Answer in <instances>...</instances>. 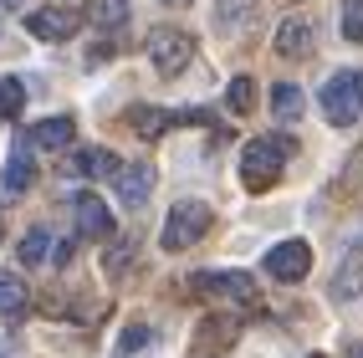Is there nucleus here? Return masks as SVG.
<instances>
[{
  "mask_svg": "<svg viewBox=\"0 0 363 358\" xmlns=\"http://www.w3.org/2000/svg\"><path fill=\"white\" fill-rule=\"evenodd\" d=\"M297 143L292 138H251L246 149H240V184L261 195V189H272L286 169V159H292Z\"/></svg>",
  "mask_w": 363,
  "mask_h": 358,
  "instance_id": "obj_1",
  "label": "nucleus"
},
{
  "mask_svg": "<svg viewBox=\"0 0 363 358\" xmlns=\"http://www.w3.org/2000/svg\"><path fill=\"white\" fill-rule=\"evenodd\" d=\"M215 225V215L205 200H179L174 210H169V220H164V235H159V246L164 251H189V246H200L205 235Z\"/></svg>",
  "mask_w": 363,
  "mask_h": 358,
  "instance_id": "obj_2",
  "label": "nucleus"
},
{
  "mask_svg": "<svg viewBox=\"0 0 363 358\" xmlns=\"http://www.w3.org/2000/svg\"><path fill=\"white\" fill-rule=\"evenodd\" d=\"M323 113L333 128H353V118H363V72H333L323 87Z\"/></svg>",
  "mask_w": 363,
  "mask_h": 358,
  "instance_id": "obj_3",
  "label": "nucleus"
},
{
  "mask_svg": "<svg viewBox=\"0 0 363 358\" xmlns=\"http://www.w3.org/2000/svg\"><path fill=\"white\" fill-rule=\"evenodd\" d=\"M189 292L205 297V302H240V307H251L256 302V281L246 272H195L189 276Z\"/></svg>",
  "mask_w": 363,
  "mask_h": 358,
  "instance_id": "obj_4",
  "label": "nucleus"
},
{
  "mask_svg": "<svg viewBox=\"0 0 363 358\" xmlns=\"http://www.w3.org/2000/svg\"><path fill=\"white\" fill-rule=\"evenodd\" d=\"M189 57H195L189 31H179V26H154L149 31V62L159 67V77H179L189 67Z\"/></svg>",
  "mask_w": 363,
  "mask_h": 358,
  "instance_id": "obj_5",
  "label": "nucleus"
},
{
  "mask_svg": "<svg viewBox=\"0 0 363 358\" xmlns=\"http://www.w3.org/2000/svg\"><path fill=\"white\" fill-rule=\"evenodd\" d=\"M72 210H77V230L92 235V241H113V235H118L108 200H98L92 189H77V195H72Z\"/></svg>",
  "mask_w": 363,
  "mask_h": 358,
  "instance_id": "obj_6",
  "label": "nucleus"
},
{
  "mask_svg": "<svg viewBox=\"0 0 363 358\" xmlns=\"http://www.w3.org/2000/svg\"><path fill=\"white\" fill-rule=\"evenodd\" d=\"M266 272H272L277 281H302L312 272V246L307 241H281L266 251Z\"/></svg>",
  "mask_w": 363,
  "mask_h": 358,
  "instance_id": "obj_7",
  "label": "nucleus"
},
{
  "mask_svg": "<svg viewBox=\"0 0 363 358\" xmlns=\"http://www.w3.org/2000/svg\"><path fill=\"white\" fill-rule=\"evenodd\" d=\"M113 189H118V200H123L128 210L149 205V195H154V169H149V164H118Z\"/></svg>",
  "mask_w": 363,
  "mask_h": 358,
  "instance_id": "obj_8",
  "label": "nucleus"
},
{
  "mask_svg": "<svg viewBox=\"0 0 363 358\" xmlns=\"http://www.w3.org/2000/svg\"><path fill=\"white\" fill-rule=\"evenodd\" d=\"M26 31L41 36V41H67L72 31H77V11H67V6H41L26 16Z\"/></svg>",
  "mask_w": 363,
  "mask_h": 358,
  "instance_id": "obj_9",
  "label": "nucleus"
},
{
  "mask_svg": "<svg viewBox=\"0 0 363 358\" xmlns=\"http://www.w3.org/2000/svg\"><path fill=\"white\" fill-rule=\"evenodd\" d=\"M363 292V241L337 261V272H333V286H328V297L333 302H353Z\"/></svg>",
  "mask_w": 363,
  "mask_h": 358,
  "instance_id": "obj_10",
  "label": "nucleus"
},
{
  "mask_svg": "<svg viewBox=\"0 0 363 358\" xmlns=\"http://www.w3.org/2000/svg\"><path fill=\"white\" fill-rule=\"evenodd\" d=\"M72 138H77V123L72 118H41V123L26 128V149H72Z\"/></svg>",
  "mask_w": 363,
  "mask_h": 358,
  "instance_id": "obj_11",
  "label": "nucleus"
},
{
  "mask_svg": "<svg viewBox=\"0 0 363 358\" xmlns=\"http://www.w3.org/2000/svg\"><path fill=\"white\" fill-rule=\"evenodd\" d=\"M312 41H318V36H312V21H302V16H286L281 21V26H277V52L281 57H312Z\"/></svg>",
  "mask_w": 363,
  "mask_h": 358,
  "instance_id": "obj_12",
  "label": "nucleus"
},
{
  "mask_svg": "<svg viewBox=\"0 0 363 358\" xmlns=\"http://www.w3.org/2000/svg\"><path fill=\"white\" fill-rule=\"evenodd\" d=\"M67 174H87V179H108V174H118V159L108 154V149H77L67 159Z\"/></svg>",
  "mask_w": 363,
  "mask_h": 358,
  "instance_id": "obj_13",
  "label": "nucleus"
},
{
  "mask_svg": "<svg viewBox=\"0 0 363 358\" xmlns=\"http://www.w3.org/2000/svg\"><path fill=\"white\" fill-rule=\"evenodd\" d=\"M31 179H36L31 149H26V143H16V149H11V159H6V189H11V195H26V189H31Z\"/></svg>",
  "mask_w": 363,
  "mask_h": 358,
  "instance_id": "obj_14",
  "label": "nucleus"
},
{
  "mask_svg": "<svg viewBox=\"0 0 363 358\" xmlns=\"http://www.w3.org/2000/svg\"><path fill=\"white\" fill-rule=\"evenodd\" d=\"M302 108H307L302 87H292V82H277V87H272V113L281 118V123H292V118H302Z\"/></svg>",
  "mask_w": 363,
  "mask_h": 358,
  "instance_id": "obj_15",
  "label": "nucleus"
},
{
  "mask_svg": "<svg viewBox=\"0 0 363 358\" xmlns=\"http://www.w3.org/2000/svg\"><path fill=\"white\" fill-rule=\"evenodd\" d=\"M128 128H133L138 138H159V133L169 128V113H164V108H133V113H128Z\"/></svg>",
  "mask_w": 363,
  "mask_h": 358,
  "instance_id": "obj_16",
  "label": "nucleus"
},
{
  "mask_svg": "<svg viewBox=\"0 0 363 358\" xmlns=\"http://www.w3.org/2000/svg\"><path fill=\"white\" fill-rule=\"evenodd\" d=\"M128 0H87V21L92 26H123Z\"/></svg>",
  "mask_w": 363,
  "mask_h": 358,
  "instance_id": "obj_17",
  "label": "nucleus"
},
{
  "mask_svg": "<svg viewBox=\"0 0 363 358\" xmlns=\"http://www.w3.org/2000/svg\"><path fill=\"white\" fill-rule=\"evenodd\" d=\"M26 307V281L16 272H0V313H21Z\"/></svg>",
  "mask_w": 363,
  "mask_h": 358,
  "instance_id": "obj_18",
  "label": "nucleus"
},
{
  "mask_svg": "<svg viewBox=\"0 0 363 358\" xmlns=\"http://www.w3.org/2000/svg\"><path fill=\"white\" fill-rule=\"evenodd\" d=\"M225 108H230L235 118L251 113V108H256V82H251V77H235V82L225 87Z\"/></svg>",
  "mask_w": 363,
  "mask_h": 358,
  "instance_id": "obj_19",
  "label": "nucleus"
},
{
  "mask_svg": "<svg viewBox=\"0 0 363 358\" xmlns=\"http://www.w3.org/2000/svg\"><path fill=\"white\" fill-rule=\"evenodd\" d=\"M256 6V0H215V26H240V21H246V11Z\"/></svg>",
  "mask_w": 363,
  "mask_h": 358,
  "instance_id": "obj_20",
  "label": "nucleus"
},
{
  "mask_svg": "<svg viewBox=\"0 0 363 358\" xmlns=\"http://www.w3.org/2000/svg\"><path fill=\"white\" fill-rule=\"evenodd\" d=\"M21 103H26V87H21L16 77H0V118H16Z\"/></svg>",
  "mask_w": 363,
  "mask_h": 358,
  "instance_id": "obj_21",
  "label": "nucleus"
},
{
  "mask_svg": "<svg viewBox=\"0 0 363 358\" xmlns=\"http://www.w3.org/2000/svg\"><path fill=\"white\" fill-rule=\"evenodd\" d=\"M46 256V230H26V241H21V267H41Z\"/></svg>",
  "mask_w": 363,
  "mask_h": 358,
  "instance_id": "obj_22",
  "label": "nucleus"
},
{
  "mask_svg": "<svg viewBox=\"0 0 363 358\" xmlns=\"http://www.w3.org/2000/svg\"><path fill=\"white\" fill-rule=\"evenodd\" d=\"M343 36L363 41V0H343Z\"/></svg>",
  "mask_w": 363,
  "mask_h": 358,
  "instance_id": "obj_23",
  "label": "nucleus"
},
{
  "mask_svg": "<svg viewBox=\"0 0 363 358\" xmlns=\"http://www.w3.org/2000/svg\"><path fill=\"white\" fill-rule=\"evenodd\" d=\"M133 261V241H118V246H108V256H103V272H123Z\"/></svg>",
  "mask_w": 363,
  "mask_h": 358,
  "instance_id": "obj_24",
  "label": "nucleus"
},
{
  "mask_svg": "<svg viewBox=\"0 0 363 358\" xmlns=\"http://www.w3.org/2000/svg\"><path fill=\"white\" fill-rule=\"evenodd\" d=\"M143 343H154V332H149V328H133L128 338L118 343V353H133V348H143Z\"/></svg>",
  "mask_w": 363,
  "mask_h": 358,
  "instance_id": "obj_25",
  "label": "nucleus"
},
{
  "mask_svg": "<svg viewBox=\"0 0 363 358\" xmlns=\"http://www.w3.org/2000/svg\"><path fill=\"white\" fill-rule=\"evenodd\" d=\"M72 256H77V246H72V241H62V246H57V267H62V272L72 267Z\"/></svg>",
  "mask_w": 363,
  "mask_h": 358,
  "instance_id": "obj_26",
  "label": "nucleus"
},
{
  "mask_svg": "<svg viewBox=\"0 0 363 358\" xmlns=\"http://www.w3.org/2000/svg\"><path fill=\"white\" fill-rule=\"evenodd\" d=\"M348 358H363V343H358V348H353V353H348Z\"/></svg>",
  "mask_w": 363,
  "mask_h": 358,
  "instance_id": "obj_27",
  "label": "nucleus"
},
{
  "mask_svg": "<svg viewBox=\"0 0 363 358\" xmlns=\"http://www.w3.org/2000/svg\"><path fill=\"white\" fill-rule=\"evenodd\" d=\"M164 6H179V0H164Z\"/></svg>",
  "mask_w": 363,
  "mask_h": 358,
  "instance_id": "obj_28",
  "label": "nucleus"
},
{
  "mask_svg": "<svg viewBox=\"0 0 363 358\" xmlns=\"http://www.w3.org/2000/svg\"><path fill=\"white\" fill-rule=\"evenodd\" d=\"M312 358H323V353H312Z\"/></svg>",
  "mask_w": 363,
  "mask_h": 358,
  "instance_id": "obj_29",
  "label": "nucleus"
},
{
  "mask_svg": "<svg viewBox=\"0 0 363 358\" xmlns=\"http://www.w3.org/2000/svg\"><path fill=\"white\" fill-rule=\"evenodd\" d=\"M0 358H6V353H0Z\"/></svg>",
  "mask_w": 363,
  "mask_h": 358,
  "instance_id": "obj_30",
  "label": "nucleus"
}]
</instances>
